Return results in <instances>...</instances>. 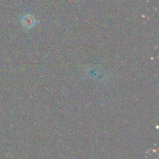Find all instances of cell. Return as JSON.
Wrapping results in <instances>:
<instances>
[{
    "label": "cell",
    "mask_w": 159,
    "mask_h": 159,
    "mask_svg": "<svg viewBox=\"0 0 159 159\" xmlns=\"http://www.w3.org/2000/svg\"><path fill=\"white\" fill-rule=\"evenodd\" d=\"M22 23L26 28H30L35 23V19L31 15H26L23 16V20H22Z\"/></svg>",
    "instance_id": "1"
}]
</instances>
